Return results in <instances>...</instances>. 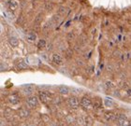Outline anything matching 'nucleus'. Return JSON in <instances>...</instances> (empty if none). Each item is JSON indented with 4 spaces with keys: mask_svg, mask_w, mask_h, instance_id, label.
Returning a JSON list of instances; mask_svg holds the SVG:
<instances>
[{
    "mask_svg": "<svg viewBox=\"0 0 131 126\" xmlns=\"http://www.w3.org/2000/svg\"><path fill=\"white\" fill-rule=\"evenodd\" d=\"M68 39H74V34L73 33H68Z\"/></svg>",
    "mask_w": 131,
    "mask_h": 126,
    "instance_id": "obj_25",
    "label": "nucleus"
},
{
    "mask_svg": "<svg viewBox=\"0 0 131 126\" xmlns=\"http://www.w3.org/2000/svg\"><path fill=\"white\" fill-rule=\"evenodd\" d=\"M40 120L43 121L44 123H48V122H50V121H51V117H50L48 114H42V115L40 116Z\"/></svg>",
    "mask_w": 131,
    "mask_h": 126,
    "instance_id": "obj_18",
    "label": "nucleus"
},
{
    "mask_svg": "<svg viewBox=\"0 0 131 126\" xmlns=\"http://www.w3.org/2000/svg\"><path fill=\"white\" fill-rule=\"evenodd\" d=\"M8 102L10 105H13V106H17L21 103V96L18 94L17 93H13L9 94L8 96Z\"/></svg>",
    "mask_w": 131,
    "mask_h": 126,
    "instance_id": "obj_8",
    "label": "nucleus"
},
{
    "mask_svg": "<svg viewBox=\"0 0 131 126\" xmlns=\"http://www.w3.org/2000/svg\"><path fill=\"white\" fill-rule=\"evenodd\" d=\"M66 104H67V106H68L70 109L77 110L80 107H81V99L76 95L69 96V97L67 99Z\"/></svg>",
    "mask_w": 131,
    "mask_h": 126,
    "instance_id": "obj_3",
    "label": "nucleus"
},
{
    "mask_svg": "<svg viewBox=\"0 0 131 126\" xmlns=\"http://www.w3.org/2000/svg\"><path fill=\"white\" fill-rule=\"evenodd\" d=\"M81 107L82 109H84L85 111H92L95 109L94 102L89 97H86V96H82L81 98Z\"/></svg>",
    "mask_w": 131,
    "mask_h": 126,
    "instance_id": "obj_4",
    "label": "nucleus"
},
{
    "mask_svg": "<svg viewBox=\"0 0 131 126\" xmlns=\"http://www.w3.org/2000/svg\"><path fill=\"white\" fill-rule=\"evenodd\" d=\"M117 115L115 112L113 111H111V110H108V111H105L103 114V118L104 120L108 122H113V121H116L117 120Z\"/></svg>",
    "mask_w": 131,
    "mask_h": 126,
    "instance_id": "obj_7",
    "label": "nucleus"
},
{
    "mask_svg": "<svg viewBox=\"0 0 131 126\" xmlns=\"http://www.w3.org/2000/svg\"><path fill=\"white\" fill-rule=\"evenodd\" d=\"M47 46V42L45 39H39L37 44V47H38V49H44Z\"/></svg>",
    "mask_w": 131,
    "mask_h": 126,
    "instance_id": "obj_14",
    "label": "nucleus"
},
{
    "mask_svg": "<svg viewBox=\"0 0 131 126\" xmlns=\"http://www.w3.org/2000/svg\"><path fill=\"white\" fill-rule=\"evenodd\" d=\"M7 6L10 10H15L19 7V2L17 0H8L7 1Z\"/></svg>",
    "mask_w": 131,
    "mask_h": 126,
    "instance_id": "obj_12",
    "label": "nucleus"
},
{
    "mask_svg": "<svg viewBox=\"0 0 131 126\" xmlns=\"http://www.w3.org/2000/svg\"><path fill=\"white\" fill-rule=\"evenodd\" d=\"M38 96L40 103L44 106H49V105L52 104L53 97H54L52 94V93H50L48 91H40L38 93Z\"/></svg>",
    "mask_w": 131,
    "mask_h": 126,
    "instance_id": "obj_1",
    "label": "nucleus"
},
{
    "mask_svg": "<svg viewBox=\"0 0 131 126\" xmlns=\"http://www.w3.org/2000/svg\"><path fill=\"white\" fill-rule=\"evenodd\" d=\"M104 105H105V107H112L113 106V101L112 100H110V99L106 98L104 99Z\"/></svg>",
    "mask_w": 131,
    "mask_h": 126,
    "instance_id": "obj_19",
    "label": "nucleus"
},
{
    "mask_svg": "<svg viewBox=\"0 0 131 126\" xmlns=\"http://www.w3.org/2000/svg\"><path fill=\"white\" fill-rule=\"evenodd\" d=\"M58 93L60 95L63 96H68L71 93V90L68 86H65V85H61L58 87Z\"/></svg>",
    "mask_w": 131,
    "mask_h": 126,
    "instance_id": "obj_9",
    "label": "nucleus"
},
{
    "mask_svg": "<svg viewBox=\"0 0 131 126\" xmlns=\"http://www.w3.org/2000/svg\"><path fill=\"white\" fill-rule=\"evenodd\" d=\"M18 116H19L20 119H22V120H26L30 117L31 115V111H30V108L29 107H20L19 109H18V112H17Z\"/></svg>",
    "mask_w": 131,
    "mask_h": 126,
    "instance_id": "obj_6",
    "label": "nucleus"
},
{
    "mask_svg": "<svg viewBox=\"0 0 131 126\" xmlns=\"http://www.w3.org/2000/svg\"><path fill=\"white\" fill-rule=\"evenodd\" d=\"M125 91V94H126V97L131 100V88L130 87H126V89H124Z\"/></svg>",
    "mask_w": 131,
    "mask_h": 126,
    "instance_id": "obj_20",
    "label": "nucleus"
},
{
    "mask_svg": "<svg viewBox=\"0 0 131 126\" xmlns=\"http://www.w3.org/2000/svg\"><path fill=\"white\" fill-rule=\"evenodd\" d=\"M25 104H26V107H28L30 109H37V108H38L41 103L38 99V95L31 94V95L27 96V98L25 100Z\"/></svg>",
    "mask_w": 131,
    "mask_h": 126,
    "instance_id": "obj_2",
    "label": "nucleus"
},
{
    "mask_svg": "<svg viewBox=\"0 0 131 126\" xmlns=\"http://www.w3.org/2000/svg\"><path fill=\"white\" fill-rule=\"evenodd\" d=\"M106 70H107V72H111V73H112V72L113 71V66H112V65H107Z\"/></svg>",
    "mask_w": 131,
    "mask_h": 126,
    "instance_id": "obj_24",
    "label": "nucleus"
},
{
    "mask_svg": "<svg viewBox=\"0 0 131 126\" xmlns=\"http://www.w3.org/2000/svg\"><path fill=\"white\" fill-rule=\"evenodd\" d=\"M8 42H9V44H10V46H12L13 48H16V47H18V44H19L18 39H17L16 37H14V36L10 37V39H9V40H8Z\"/></svg>",
    "mask_w": 131,
    "mask_h": 126,
    "instance_id": "obj_16",
    "label": "nucleus"
},
{
    "mask_svg": "<svg viewBox=\"0 0 131 126\" xmlns=\"http://www.w3.org/2000/svg\"><path fill=\"white\" fill-rule=\"evenodd\" d=\"M82 122H83V124H85V125H91V124H93V119L88 115L84 116V117L82 118Z\"/></svg>",
    "mask_w": 131,
    "mask_h": 126,
    "instance_id": "obj_15",
    "label": "nucleus"
},
{
    "mask_svg": "<svg viewBox=\"0 0 131 126\" xmlns=\"http://www.w3.org/2000/svg\"><path fill=\"white\" fill-rule=\"evenodd\" d=\"M76 120L77 119H75L74 117H72V116H68V117H66V121H67L68 123H74Z\"/></svg>",
    "mask_w": 131,
    "mask_h": 126,
    "instance_id": "obj_21",
    "label": "nucleus"
},
{
    "mask_svg": "<svg viewBox=\"0 0 131 126\" xmlns=\"http://www.w3.org/2000/svg\"><path fill=\"white\" fill-rule=\"evenodd\" d=\"M24 90V92H25V93L26 94V95H31V94H33L34 93V87L33 86H31V85H27L26 87L25 88V89H23Z\"/></svg>",
    "mask_w": 131,
    "mask_h": 126,
    "instance_id": "obj_13",
    "label": "nucleus"
},
{
    "mask_svg": "<svg viewBox=\"0 0 131 126\" xmlns=\"http://www.w3.org/2000/svg\"><path fill=\"white\" fill-rule=\"evenodd\" d=\"M65 13H66V8L62 6V7H60L59 9H58V14H59V15H64Z\"/></svg>",
    "mask_w": 131,
    "mask_h": 126,
    "instance_id": "obj_23",
    "label": "nucleus"
},
{
    "mask_svg": "<svg viewBox=\"0 0 131 126\" xmlns=\"http://www.w3.org/2000/svg\"><path fill=\"white\" fill-rule=\"evenodd\" d=\"M103 85L106 90H113V89H115L116 86H117L114 81H112V80H106L104 81Z\"/></svg>",
    "mask_w": 131,
    "mask_h": 126,
    "instance_id": "obj_11",
    "label": "nucleus"
},
{
    "mask_svg": "<svg viewBox=\"0 0 131 126\" xmlns=\"http://www.w3.org/2000/svg\"><path fill=\"white\" fill-rule=\"evenodd\" d=\"M130 124H131V121H129V125H130Z\"/></svg>",
    "mask_w": 131,
    "mask_h": 126,
    "instance_id": "obj_26",
    "label": "nucleus"
},
{
    "mask_svg": "<svg viewBox=\"0 0 131 126\" xmlns=\"http://www.w3.org/2000/svg\"><path fill=\"white\" fill-rule=\"evenodd\" d=\"M38 40V35L37 33L35 32H30V33L27 34V36H26V41L28 43H35L36 41Z\"/></svg>",
    "mask_w": 131,
    "mask_h": 126,
    "instance_id": "obj_10",
    "label": "nucleus"
},
{
    "mask_svg": "<svg viewBox=\"0 0 131 126\" xmlns=\"http://www.w3.org/2000/svg\"><path fill=\"white\" fill-rule=\"evenodd\" d=\"M18 68H19L20 70H24V69L27 68V66H26L24 62H22V63H20L19 65H18Z\"/></svg>",
    "mask_w": 131,
    "mask_h": 126,
    "instance_id": "obj_22",
    "label": "nucleus"
},
{
    "mask_svg": "<svg viewBox=\"0 0 131 126\" xmlns=\"http://www.w3.org/2000/svg\"><path fill=\"white\" fill-rule=\"evenodd\" d=\"M63 95H61V96H59V95H56V96H54L53 97V101H52V104L53 105H55V106H57V105H60V104H62L63 103V100L61 99V97H62Z\"/></svg>",
    "mask_w": 131,
    "mask_h": 126,
    "instance_id": "obj_17",
    "label": "nucleus"
},
{
    "mask_svg": "<svg viewBox=\"0 0 131 126\" xmlns=\"http://www.w3.org/2000/svg\"><path fill=\"white\" fill-rule=\"evenodd\" d=\"M51 60H52V62L54 64L55 66H62L65 64V58L60 53H57V52L52 53V56H51Z\"/></svg>",
    "mask_w": 131,
    "mask_h": 126,
    "instance_id": "obj_5",
    "label": "nucleus"
}]
</instances>
